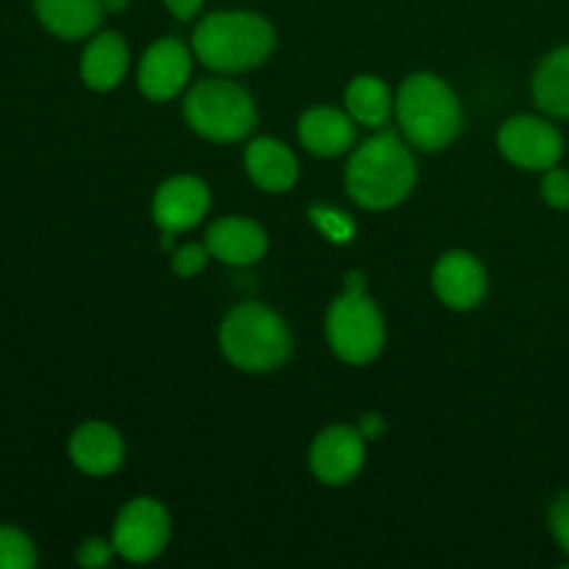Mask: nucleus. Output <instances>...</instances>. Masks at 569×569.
Masks as SVG:
<instances>
[{
  "mask_svg": "<svg viewBox=\"0 0 569 569\" xmlns=\"http://www.w3.org/2000/svg\"><path fill=\"white\" fill-rule=\"evenodd\" d=\"M417 181L415 156L395 133H376L350 159L345 183L350 198L365 209H392L409 198Z\"/></svg>",
  "mask_w": 569,
  "mask_h": 569,
  "instance_id": "obj_1",
  "label": "nucleus"
},
{
  "mask_svg": "<svg viewBox=\"0 0 569 569\" xmlns=\"http://www.w3.org/2000/svg\"><path fill=\"white\" fill-rule=\"evenodd\" d=\"M276 33L253 11H217L203 17L192 33V48L206 67L217 72H244L272 53Z\"/></svg>",
  "mask_w": 569,
  "mask_h": 569,
  "instance_id": "obj_2",
  "label": "nucleus"
},
{
  "mask_svg": "<svg viewBox=\"0 0 569 569\" xmlns=\"http://www.w3.org/2000/svg\"><path fill=\"white\" fill-rule=\"evenodd\" d=\"M398 120L420 150H442L461 133V106L453 89L431 72H415L398 92Z\"/></svg>",
  "mask_w": 569,
  "mask_h": 569,
  "instance_id": "obj_3",
  "label": "nucleus"
},
{
  "mask_svg": "<svg viewBox=\"0 0 569 569\" xmlns=\"http://www.w3.org/2000/svg\"><path fill=\"white\" fill-rule=\"evenodd\" d=\"M220 348L239 370L270 372L289 359L292 337L276 311L261 303H242L222 320Z\"/></svg>",
  "mask_w": 569,
  "mask_h": 569,
  "instance_id": "obj_4",
  "label": "nucleus"
},
{
  "mask_svg": "<svg viewBox=\"0 0 569 569\" xmlns=\"http://www.w3.org/2000/svg\"><path fill=\"white\" fill-rule=\"evenodd\" d=\"M189 128L211 142H239L256 126V106L250 94L233 81L209 78L189 89L183 100Z\"/></svg>",
  "mask_w": 569,
  "mask_h": 569,
  "instance_id": "obj_5",
  "label": "nucleus"
},
{
  "mask_svg": "<svg viewBox=\"0 0 569 569\" xmlns=\"http://www.w3.org/2000/svg\"><path fill=\"white\" fill-rule=\"evenodd\" d=\"M328 342L348 365H367L383 350V317L365 289H345L328 311Z\"/></svg>",
  "mask_w": 569,
  "mask_h": 569,
  "instance_id": "obj_6",
  "label": "nucleus"
},
{
  "mask_svg": "<svg viewBox=\"0 0 569 569\" xmlns=\"http://www.w3.org/2000/svg\"><path fill=\"white\" fill-rule=\"evenodd\" d=\"M170 542V515L153 498H137L117 515L114 545L117 556L133 565L156 559Z\"/></svg>",
  "mask_w": 569,
  "mask_h": 569,
  "instance_id": "obj_7",
  "label": "nucleus"
},
{
  "mask_svg": "<svg viewBox=\"0 0 569 569\" xmlns=\"http://www.w3.org/2000/svg\"><path fill=\"white\" fill-rule=\"evenodd\" d=\"M498 148L511 164L522 167V170L548 172L559 167L561 156H565V137L548 120L522 114L511 117L500 126Z\"/></svg>",
  "mask_w": 569,
  "mask_h": 569,
  "instance_id": "obj_8",
  "label": "nucleus"
},
{
  "mask_svg": "<svg viewBox=\"0 0 569 569\" xmlns=\"http://www.w3.org/2000/svg\"><path fill=\"white\" fill-rule=\"evenodd\" d=\"M365 437L359 428L331 426L315 439L309 453L311 472L328 487H342L350 483L365 467Z\"/></svg>",
  "mask_w": 569,
  "mask_h": 569,
  "instance_id": "obj_9",
  "label": "nucleus"
},
{
  "mask_svg": "<svg viewBox=\"0 0 569 569\" xmlns=\"http://www.w3.org/2000/svg\"><path fill=\"white\" fill-rule=\"evenodd\" d=\"M192 76V56L178 39H159L144 50L137 81L148 100H170L187 87Z\"/></svg>",
  "mask_w": 569,
  "mask_h": 569,
  "instance_id": "obj_10",
  "label": "nucleus"
},
{
  "mask_svg": "<svg viewBox=\"0 0 569 569\" xmlns=\"http://www.w3.org/2000/svg\"><path fill=\"white\" fill-rule=\"evenodd\" d=\"M211 206L203 181L192 176H176L161 183L153 198V220L164 233H181L198 226Z\"/></svg>",
  "mask_w": 569,
  "mask_h": 569,
  "instance_id": "obj_11",
  "label": "nucleus"
},
{
  "mask_svg": "<svg viewBox=\"0 0 569 569\" xmlns=\"http://www.w3.org/2000/svg\"><path fill=\"white\" fill-rule=\"evenodd\" d=\"M433 289L439 300L456 311L476 309L487 295V270L465 250L442 256L433 267Z\"/></svg>",
  "mask_w": 569,
  "mask_h": 569,
  "instance_id": "obj_12",
  "label": "nucleus"
},
{
  "mask_svg": "<svg viewBox=\"0 0 569 569\" xmlns=\"http://www.w3.org/2000/svg\"><path fill=\"white\" fill-rule=\"evenodd\" d=\"M206 248L214 259L226 261V264L248 267L267 253V233L253 220L222 217L206 233Z\"/></svg>",
  "mask_w": 569,
  "mask_h": 569,
  "instance_id": "obj_13",
  "label": "nucleus"
},
{
  "mask_svg": "<svg viewBox=\"0 0 569 569\" xmlns=\"http://www.w3.org/2000/svg\"><path fill=\"white\" fill-rule=\"evenodd\" d=\"M126 445L106 422H83L70 437V459L87 476H111L120 470Z\"/></svg>",
  "mask_w": 569,
  "mask_h": 569,
  "instance_id": "obj_14",
  "label": "nucleus"
},
{
  "mask_svg": "<svg viewBox=\"0 0 569 569\" xmlns=\"http://www.w3.org/2000/svg\"><path fill=\"white\" fill-rule=\"evenodd\" d=\"M244 167L256 187L264 192H287L298 181V159L278 139H256L244 150Z\"/></svg>",
  "mask_w": 569,
  "mask_h": 569,
  "instance_id": "obj_15",
  "label": "nucleus"
},
{
  "mask_svg": "<svg viewBox=\"0 0 569 569\" xmlns=\"http://www.w3.org/2000/svg\"><path fill=\"white\" fill-rule=\"evenodd\" d=\"M33 14L59 39H83L103 22V0H33Z\"/></svg>",
  "mask_w": 569,
  "mask_h": 569,
  "instance_id": "obj_16",
  "label": "nucleus"
},
{
  "mask_svg": "<svg viewBox=\"0 0 569 569\" xmlns=\"http://www.w3.org/2000/svg\"><path fill=\"white\" fill-rule=\"evenodd\" d=\"M128 72V48L120 33L103 31L92 37L81 56V78L94 92H109L120 87Z\"/></svg>",
  "mask_w": 569,
  "mask_h": 569,
  "instance_id": "obj_17",
  "label": "nucleus"
},
{
  "mask_svg": "<svg viewBox=\"0 0 569 569\" xmlns=\"http://www.w3.org/2000/svg\"><path fill=\"white\" fill-rule=\"evenodd\" d=\"M298 133L303 148L315 156L345 153L356 139L353 117L328 106L306 111L298 122Z\"/></svg>",
  "mask_w": 569,
  "mask_h": 569,
  "instance_id": "obj_18",
  "label": "nucleus"
},
{
  "mask_svg": "<svg viewBox=\"0 0 569 569\" xmlns=\"http://www.w3.org/2000/svg\"><path fill=\"white\" fill-rule=\"evenodd\" d=\"M533 100L550 117L569 120V44L545 56L533 76Z\"/></svg>",
  "mask_w": 569,
  "mask_h": 569,
  "instance_id": "obj_19",
  "label": "nucleus"
},
{
  "mask_svg": "<svg viewBox=\"0 0 569 569\" xmlns=\"http://www.w3.org/2000/svg\"><path fill=\"white\" fill-rule=\"evenodd\" d=\"M345 106H348V114L353 117L356 122L378 128L389 120V111H392V92H389V87L381 78L359 76L350 81L348 92H345Z\"/></svg>",
  "mask_w": 569,
  "mask_h": 569,
  "instance_id": "obj_20",
  "label": "nucleus"
},
{
  "mask_svg": "<svg viewBox=\"0 0 569 569\" xmlns=\"http://www.w3.org/2000/svg\"><path fill=\"white\" fill-rule=\"evenodd\" d=\"M37 548L31 537L14 526H0V569H33Z\"/></svg>",
  "mask_w": 569,
  "mask_h": 569,
  "instance_id": "obj_21",
  "label": "nucleus"
},
{
  "mask_svg": "<svg viewBox=\"0 0 569 569\" xmlns=\"http://www.w3.org/2000/svg\"><path fill=\"white\" fill-rule=\"evenodd\" d=\"M311 220H315L317 226H320V231L326 233L328 239H333V242H348L356 231V226L342 214V211L311 209Z\"/></svg>",
  "mask_w": 569,
  "mask_h": 569,
  "instance_id": "obj_22",
  "label": "nucleus"
},
{
  "mask_svg": "<svg viewBox=\"0 0 569 569\" xmlns=\"http://www.w3.org/2000/svg\"><path fill=\"white\" fill-rule=\"evenodd\" d=\"M542 198L550 209H559V211L569 209V172L567 170L553 167V170L545 172Z\"/></svg>",
  "mask_w": 569,
  "mask_h": 569,
  "instance_id": "obj_23",
  "label": "nucleus"
},
{
  "mask_svg": "<svg viewBox=\"0 0 569 569\" xmlns=\"http://www.w3.org/2000/svg\"><path fill=\"white\" fill-rule=\"evenodd\" d=\"M209 256L211 253L206 244H183V248H178L176 253H172V270L181 278H192L203 270Z\"/></svg>",
  "mask_w": 569,
  "mask_h": 569,
  "instance_id": "obj_24",
  "label": "nucleus"
},
{
  "mask_svg": "<svg viewBox=\"0 0 569 569\" xmlns=\"http://www.w3.org/2000/svg\"><path fill=\"white\" fill-rule=\"evenodd\" d=\"M550 531H553L559 548L569 556V492L559 495L550 506Z\"/></svg>",
  "mask_w": 569,
  "mask_h": 569,
  "instance_id": "obj_25",
  "label": "nucleus"
},
{
  "mask_svg": "<svg viewBox=\"0 0 569 569\" xmlns=\"http://www.w3.org/2000/svg\"><path fill=\"white\" fill-rule=\"evenodd\" d=\"M114 545L103 542V539H87V542L78 548V565L87 567V569H98V567H106L111 561V556H114Z\"/></svg>",
  "mask_w": 569,
  "mask_h": 569,
  "instance_id": "obj_26",
  "label": "nucleus"
},
{
  "mask_svg": "<svg viewBox=\"0 0 569 569\" xmlns=\"http://www.w3.org/2000/svg\"><path fill=\"white\" fill-rule=\"evenodd\" d=\"M164 6L178 20H192L200 11V6H203V0H164Z\"/></svg>",
  "mask_w": 569,
  "mask_h": 569,
  "instance_id": "obj_27",
  "label": "nucleus"
},
{
  "mask_svg": "<svg viewBox=\"0 0 569 569\" xmlns=\"http://www.w3.org/2000/svg\"><path fill=\"white\" fill-rule=\"evenodd\" d=\"M359 433L365 439H378L383 433V420L378 415H367V417H361V422H359Z\"/></svg>",
  "mask_w": 569,
  "mask_h": 569,
  "instance_id": "obj_28",
  "label": "nucleus"
},
{
  "mask_svg": "<svg viewBox=\"0 0 569 569\" xmlns=\"http://www.w3.org/2000/svg\"><path fill=\"white\" fill-rule=\"evenodd\" d=\"M128 3H131V0H103L106 11H122Z\"/></svg>",
  "mask_w": 569,
  "mask_h": 569,
  "instance_id": "obj_29",
  "label": "nucleus"
}]
</instances>
